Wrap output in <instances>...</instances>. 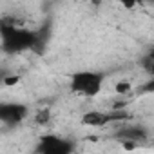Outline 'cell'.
Here are the masks:
<instances>
[{"mask_svg": "<svg viewBox=\"0 0 154 154\" xmlns=\"http://www.w3.org/2000/svg\"><path fill=\"white\" fill-rule=\"evenodd\" d=\"M0 40L8 54H18L33 49L38 44V35L31 29L18 27L8 20H0Z\"/></svg>", "mask_w": 154, "mask_h": 154, "instance_id": "1", "label": "cell"}, {"mask_svg": "<svg viewBox=\"0 0 154 154\" xmlns=\"http://www.w3.org/2000/svg\"><path fill=\"white\" fill-rule=\"evenodd\" d=\"M4 78H6V72H4V71H0V85L4 84Z\"/></svg>", "mask_w": 154, "mask_h": 154, "instance_id": "10", "label": "cell"}, {"mask_svg": "<svg viewBox=\"0 0 154 154\" xmlns=\"http://www.w3.org/2000/svg\"><path fill=\"white\" fill-rule=\"evenodd\" d=\"M107 123H111V118H109V112H103V111H87L84 116H82V125L85 127H105Z\"/></svg>", "mask_w": 154, "mask_h": 154, "instance_id": "5", "label": "cell"}, {"mask_svg": "<svg viewBox=\"0 0 154 154\" xmlns=\"http://www.w3.org/2000/svg\"><path fill=\"white\" fill-rule=\"evenodd\" d=\"M29 116V107L18 102H0V123L17 127Z\"/></svg>", "mask_w": 154, "mask_h": 154, "instance_id": "4", "label": "cell"}, {"mask_svg": "<svg viewBox=\"0 0 154 154\" xmlns=\"http://www.w3.org/2000/svg\"><path fill=\"white\" fill-rule=\"evenodd\" d=\"M131 89H132V85H131V82H127V80L118 82V84H116V87H114V91H116L118 94H129V93H131Z\"/></svg>", "mask_w": 154, "mask_h": 154, "instance_id": "7", "label": "cell"}, {"mask_svg": "<svg viewBox=\"0 0 154 154\" xmlns=\"http://www.w3.org/2000/svg\"><path fill=\"white\" fill-rule=\"evenodd\" d=\"M38 154H72L74 152V143L63 136L47 132L38 138Z\"/></svg>", "mask_w": 154, "mask_h": 154, "instance_id": "3", "label": "cell"}, {"mask_svg": "<svg viewBox=\"0 0 154 154\" xmlns=\"http://www.w3.org/2000/svg\"><path fill=\"white\" fill-rule=\"evenodd\" d=\"M49 114H51L49 109H42V111H38V112H36V118H35L36 123H38V125H45V123L49 122V118H51Z\"/></svg>", "mask_w": 154, "mask_h": 154, "instance_id": "8", "label": "cell"}, {"mask_svg": "<svg viewBox=\"0 0 154 154\" xmlns=\"http://www.w3.org/2000/svg\"><path fill=\"white\" fill-rule=\"evenodd\" d=\"M116 138L122 141H132L134 145H140L143 141H147V132L141 129V127H129V129H123L122 132L116 134Z\"/></svg>", "mask_w": 154, "mask_h": 154, "instance_id": "6", "label": "cell"}, {"mask_svg": "<svg viewBox=\"0 0 154 154\" xmlns=\"http://www.w3.org/2000/svg\"><path fill=\"white\" fill-rule=\"evenodd\" d=\"M20 82V76H11V74H6V78H4V84L6 87H11V85H17Z\"/></svg>", "mask_w": 154, "mask_h": 154, "instance_id": "9", "label": "cell"}, {"mask_svg": "<svg viewBox=\"0 0 154 154\" xmlns=\"http://www.w3.org/2000/svg\"><path fill=\"white\" fill-rule=\"evenodd\" d=\"M103 74L96 71H76L69 74V89L84 98H94L102 91Z\"/></svg>", "mask_w": 154, "mask_h": 154, "instance_id": "2", "label": "cell"}]
</instances>
